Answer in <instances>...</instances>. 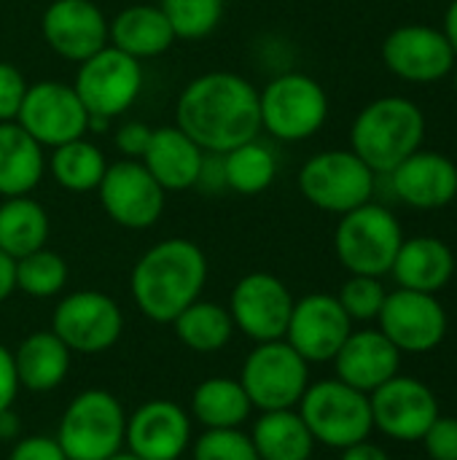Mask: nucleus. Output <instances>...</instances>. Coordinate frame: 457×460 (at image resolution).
<instances>
[{"instance_id":"423d86ee","label":"nucleus","mask_w":457,"mask_h":460,"mask_svg":"<svg viewBox=\"0 0 457 460\" xmlns=\"http://www.w3.org/2000/svg\"><path fill=\"white\" fill-rule=\"evenodd\" d=\"M302 197L334 216H345L366 202H372L377 172L350 148H331L310 156L299 170Z\"/></svg>"},{"instance_id":"0eeeda50","label":"nucleus","mask_w":457,"mask_h":460,"mask_svg":"<svg viewBox=\"0 0 457 460\" xmlns=\"http://www.w3.org/2000/svg\"><path fill=\"white\" fill-rule=\"evenodd\" d=\"M296 412L307 423L315 445H326L331 450L358 445L374 431L369 394H361L337 377L307 385Z\"/></svg>"},{"instance_id":"1a4fd4ad","label":"nucleus","mask_w":457,"mask_h":460,"mask_svg":"<svg viewBox=\"0 0 457 460\" xmlns=\"http://www.w3.org/2000/svg\"><path fill=\"white\" fill-rule=\"evenodd\" d=\"M240 385L253 410H294L310 385V364L286 340L256 342L242 364Z\"/></svg>"},{"instance_id":"de8ad7c7","label":"nucleus","mask_w":457,"mask_h":460,"mask_svg":"<svg viewBox=\"0 0 457 460\" xmlns=\"http://www.w3.org/2000/svg\"><path fill=\"white\" fill-rule=\"evenodd\" d=\"M442 32L447 35V40L453 43L457 54V0H453L444 11V24H442Z\"/></svg>"},{"instance_id":"aec40b11","label":"nucleus","mask_w":457,"mask_h":460,"mask_svg":"<svg viewBox=\"0 0 457 460\" xmlns=\"http://www.w3.org/2000/svg\"><path fill=\"white\" fill-rule=\"evenodd\" d=\"M191 445V415L170 399L145 402L127 418L124 447L140 460H178Z\"/></svg>"},{"instance_id":"f03ea898","label":"nucleus","mask_w":457,"mask_h":460,"mask_svg":"<svg viewBox=\"0 0 457 460\" xmlns=\"http://www.w3.org/2000/svg\"><path fill=\"white\" fill-rule=\"evenodd\" d=\"M207 283L205 251L186 240L170 237L148 248L132 267L129 291L137 310L154 323H172Z\"/></svg>"},{"instance_id":"c9c22d12","label":"nucleus","mask_w":457,"mask_h":460,"mask_svg":"<svg viewBox=\"0 0 457 460\" xmlns=\"http://www.w3.org/2000/svg\"><path fill=\"white\" fill-rule=\"evenodd\" d=\"M385 286L380 278H369V275H350L345 280V286L339 288L337 299L342 305V310L347 313V318L356 323H366V321H377L382 305H385Z\"/></svg>"},{"instance_id":"4468645a","label":"nucleus","mask_w":457,"mask_h":460,"mask_svg":"<svg viewBox=\"0 0 457 460\" xmlns=\"http://www.w3.org/2000/svg\"><path fill=\"white\" fill-rule=\"evenodd\" d=\"M294 302L296 299L277 275L250 272L234 283L226 310L234 321V329H240L248 340L272 342L286 337Z\"/></svg>"},{"instance_id":"c03bdc74","label":"nucleus","mask_w":457,"mask_h":460,"mask_svg":"<svg viewBox=\"0 0 457 460\" xmlns=\"http://www.w3.org/2000/svg\"><path fill=\"white\" fill-rule=\"evenodd\" d=\"M339 460H391V456H388L380 445H374V442L364 439V442H358V445L345 447V450H342V458Z\"/></svg>"},{"instance_id":"9d476101","label":"nucleus","mask_w":457,"mask_h":460,"mask_svg":"<svg viewBox=\"0 0 457 460\" xmlns=\"http://www.w3.org/2000/svg\"><path fill=\"white\" fill-rule=\"evenodd\" d=\"M73 89L89 116L113 121L137 102L143 92V65L108 43L78 65Z\"/></svg>"},{"instance_id":"a211bd4d","label":"nucleus","mask_w":457,"mask_h":460,"mask_svg":"<svg viewBox=\"0 0 457 460\" xmlns=\"http://www.w3.org/2000/svg\"><path fill=\"white\" fill-rule=\"evenodd\" d=\"M350 332H353V321L347 318L337 296L307 294L294 302L283 340L307 364H326L334 361Z\"/></svg>"},{"instance_id":"412c9836","label":"nucleus","mask_w":457,"mask_h":460,"mask_svg":"<svg viewBox=\"0 0 457 460\" xmlns=\"http://www.w3.org/2000/svg\"><path fill=\"white\" fill-rule=\"evenodd\" d=\"M388 178L396 197L415 210H439L457 197V164L439 151H415Z\"/></svg>"},{"instance_id":"6ab92c4d","label":"nucleus","mask_w":457,"mask_h":460,"mask_svg":"<svg viewBox=\"0 0 457 460\" xmlns=\"http://www.w3.org/2000/svg\"><path fill=\"white\" fill-rule=\"evenodd\" d=\"M40 32L54 54L75 65L108 46V19L92 0H51L40 16Z\"/></svg>"},{"instance_id":"a878e982","label":"nucleus","mask_w":457,"mask_h":460,"mask_svg":"<svg viewBox=\"0 0 457 460\" xmlns=\"http://www.w3.org/2000/svg\"><path fill=\"white\" fill-rule=\"evenodd\" d=\"M46 175L43 146L16 121H0V197H24Z\"/></svg>"},{"instance_id":"8fccbe9b","label":"nucleus","mask_w":457,"mask_h":460,"mask_svg":"<svg viewBox=\"0 0 457 460\" xmlns=\"http://www.w3.org/2000/svg\"><path fill=\"white\" fill-rule=\"evenodd\" d=\"M450 75H453V84H455V92H457V59H455V67H453V73H450Z\"/></svg>"},{"instance_id":"ea45409f","label":"nucleus","mask_w":457,"mask_h":460,"mask_svg":"<svg viewBox=\"0 0 457 460\" xmlns=\"http://www.w3.org/2000/svg\"><path fill=\"white\" fill-rule=\"evenodd\" d=\"M151 135H154V127H148L145 121H124L119 129H116V151L121 154V159H135L140 162L148 143H151Z\"/></svg>"},{"instance_id":"dca6fc26","label":"nucleus","mask_w":457,"mask_h":460,"mask_svg":"<svg viewBox=\"0 0 457 460\" xmlns=\"http://www.w3.org/2000/svg\"><path fill=\"white\" fill-rule=\"evenodd\" d=\"M377 321L401 353H431L447 337V313L436 294L399 288L385 296Z\"/></svg>"},{"instance_id":"79ce46f5","label":"nucleus","mask_w":457,"mask_h":460,"mask_svg":"<svg viewBox=\"0 0 457 460\" xmlns=\"http://www.w3.org/2000/svg\"><path fill=\"white\" fill-rule=\"evenodd\" d=\"M19 377H16V367H13V353L8 348L0 345V412L11 410L19 394Z\"/></svg>"},{"instance_id":"2f4dec72","label":"nucleus","mask_w":457,"mask_h":460,"mask_svg":"<svg viewBox=\"0 0 457 460\" xmlns=\"http://www.w3.org/2000/svg\"><path fill=\"white\" fill-rule=\"evenodd\" d=\"M175 337L194 353H218L234 337V321L226 307L215 302L197 299L191 302L175 321Z\"/></svg>"},{"instance_id":"473e14b6","label":"nucleus","mask_w":457,"mask_h":460,"mask_svg":"<svg viewBox=\"0 0 457 460\" xmlns=\"http://www.w3.org/2000/svg\"><path fill=\"white\" fill-rule=\"evenodd\" d=\"M224 178H226L229 191L256 197L275 183L277 156L267 143L253 137L224 154Z\"/></svg>"},{"instance_id":"39448f33","label":"nucleus","mask_w":457,"mask_h":460,"mask_svg":"<svg viewBox=\"0 0 457 460\" xmlns=\"http://www.w3.org/2000/svg\"><path fill=\"white\" fill-rule=\"evenodd\" d=\"M404 243L401 221L377 202H366L339 216L334 232V251L350 275L382 278L391 275L393 259Z\"/></svg>"},{"instance_id":"4be33fe9","label":"nucleus","mask_w":457,"mask_h":460,"mask_svg":"<svg viewBox=\"0 0 457 460\" xmlns=\"http://www.w3.org/2000/svg\"><path fill=\"white\" fill-rule=\"evenodd\" d=\"M334 369L337 380L361 394H372L399 375L401 350L380 329L350 332V337L334 356Z\"/></svg>"},{"instance_id":"393cba45","label":"nucleus","mask_w":457,"mask_h":460,"mask_svg":"<svg viewBox=\"0 0 457 460\" xmlns=\"http://www.w3.org/2000/svg\"><path fill=\"white\" fill-rule=\"evenodd\" d=\"M108 43L135 59H154L172 49L175 32L159 5L135 3L108 22Z\"/></svg>"},{"instance_id":"09e8293b","label":"nucleus","mask_w":457,"mask_h":460,"mask_svg":"<svg viewBox=\"0 0 457 460\" xmlns=\"http://www.w3.org/2000/svg\"><path fill=\"white\" fill-rule=\"evenodd\" d=\"M110 460H140V458H135L132 453H124V450H121L119 456H113V458H110Z\"/></svg>"},{"instance_id":"ddd939ff","label":"nucleus","mask_w":457,"mask_h":460,"mask_svg":"<svg viewBox=\"0 0 457 460\" xmlns=\"http://www.w3.org/2000/svg\"><path fill=\"white\" fill-rule=\"evenodd\" d=\"M16 124L30 132L43 148H57L89 132V113L73 84L38 81L27 86Z\"/></svg>"},{"instance_id":"c756f323","label":"nucleus","mask_w":457,"mask_h":460,"mask_svg":"<svg viewBox=\"0 0 457 460\" xmlns=\"http://www.w3.org/2000/svg\"><path fill=\"white\" fill-rule=\"evenodd\" d=\"M250 410L248 394L232 377H207L191 394V420L205 429H240Z\"/></svg>"},{"instance_id":"e433bc0d","label":"nucleus","mask_w":457,"mask_h":460,"mask_svg":"<svg viewBox=\"0 0 457 460\" xmlns=\"http://www.w3.org/2000/svg\"><path fill=\"white\" fill-rule=\"evenodd\" d=\"M194 460H259V453L242 429H205L194 442Z\"/></svg>"},{"instance_id":"37998d69","label":"nucleus","mask_w":457,"mask_h":460,"mask_svg":"<svg viewBox=\"0 0 457 460\" xmlns=\"http://www.w3.org/2000/svg\"><path fill=\"white\" fill-rule=\"evenodd\" d=\"M194 189H202L207 194L226 189V178H224V154H205L202 170H199V181Z\"/></svg>"},{"instance_id":"58836bf2","label":"nucleus","mask_w":457,"mask_h":460,"mask_svg":"<svg viewBox=\"0 0 457 460\" xmlns=\"http://www.w3.org/2000/svg\"><path fill=\"white\" fill-rule=\"evenodd\" d=\"M420 442L431 460H457V418L439 415Z\"/></svg>"},{"instance_id":"a18cd8bd","label":"nucleus","mask_w":457,"mask_h":460,"mask_svg":"<svg viewBox=\"0 0 457 460\" xmlns=\"http://www.w3.org/2000/svg\"><path fill=\"white\" fill-rule=\"evenodd\" d=\"M16 291V259L0 251V305Z\"/></svg>"},{"instance_id":"f8f14e48","label":"nucleus","mask_w":457,"mask_h":460,"mask_svg":"<svg viewBox=\"0 0 457 460\" xmlns=\"http://www.w3.org/2000/svg\"><path fill=\"white\" fill-rule=\"evenodd\" d=\"M100 205L105 216L124 229H148L164 213L167 191L154 181V175L135 159L110 162L100 186Z\"/></svg>"},{"instance_id":"f3484780","label":"nucleus","mask_w":457,"mask_h":460,"mask_svg":"<svg viewBox=\"0 0 457 460\" xmlns=\"http://www.w3.org/2000/svg\"><path fill=\"white\" fill-rule=\"evenodd\" d=\"M369 407L374 429L399 442H420L431 423L442 415L436 394L426 383L404 375H396L372 391Z\"/></svg>"},{"instance_id":"c85d7f7f","label":"nucleus","mask_w":457,"mask_h":460,"mask_svg":"<svg viewBox=\"0 0 457 460\" xmlns=\"http://www.w3.org/2000/svg\"><path fill=\"white\" fill-rule=\"evenodd\" d=\"M48 229L51 224L46 208L30 194L5 197L0 202V251L11 259L46 248Z\"/></svg>"},{"instance_id":"20e7f679","label":"nucleus","mask_w":457,"mask_h":460,"mask_svg":"<svg viewBox=\"0 0 457 460\" xmlns=\"http://www.w3.org/2000/svg\"><path fill=\"white\" fill-rule=\"evenodd\" d=\"M127 412L102 388L81 391L59 418L57 442L67 460H110L124 450Z\"/></svg>"},{"instance_id":"cd10ccee","label":"nucleus","mask_w":457,"mask_h":460,"mask_svg":"<svg viewBox=\"0 0 457 460\" xmlns=\"http://www.w3.org/2000/svg\"><path fill=\"white\" fill-rule=\"evenodd\" d=\"M259 460H310L315 439L296 410L261 412L250 431Z\"/></svg>"},{"instance_id":"b1692460","label":"nucleus","mask_w":457,"mask_h":460,"mask_svg":"<svg viewBox=\"0 0 457 460\" xmlns=\"http://www.w3.org/2000/svg\"><path fill=\"white\" fill-rule=\"evenodd\" d=\"M393 280L399 288L423 291V294H439L455 275V253L453 248L431 234L420 237H404L393 267Z\"/></svg>"},{"instance_id":"6e6552de","label":"nucleus","mask_w":457,"mask_h":460,"mask_svg":"<svg viewBox=\"0 0 457 460\" xmlns=\"http://www.w3.org/2000/svg\"><path fill=\"white\" fill-rule=\"evenodd\" d=\"M261 129L283 143L318 135L329 119V94L307 73H283L259 92Z\"/></svg>"},{"instance_id":"2eb2a0df","label":"nucleus","mask_w":457,"mask_h":460,"mask_svg":"<svg viewBox=\"0 0 457 460\" xmlns=\"http://www.w3.org/2000/svg\"><path fill=\"white\" fill-rule=\"evenodd\" d=\"M455 49L442 32V27L409 22L388 32L382 40L385 67L409 84H434L453 73Z\"/></svg>"},{"instance_id":"49530a36","label":"nucleus","mask_w":457,"mask_h":460,"mask_svg":"<svg viewBox=\"0 0 457 460\" xmlns=\"http://www.w3.org/2000/svg\"><path fill=\"white\" fill-rule=\"evenodd\" d=\"M19 437H22V423L11 407V410L0 412V442H16Z\"/></svg>"},{"instance_id":"4c0bfd02","label":"nucleus","mask_w":457,"mask_h":460,"mask_svg":"<svg viewBox=\"0 0 457 460\" xmlns=\"http://www.w3.org/2000/svg\"><path fill=\"white\" fill-rule=\"evenodd\" d=\"M27 86L24 73L13 62H0V121H16Z\"/></svg>"},{"instance_id":"7ed1b4c3","label":"nucleus","mask_w":457,"mask_h":460,"mask_svg":"<svg viewBox=\"0 0 457 460\" xmlns=\"http://www.w3.org/2000/svg\"><path fill=\"white\" fill-rule=\"evenodd\" d=\"M426 113L401 94L377 97L364 105L350 127V151H356L377 175H388L407 156L423 148Z\"/></svg>"},{"instance_id":"bb28decb","label":"nucleus","mask_w":457,"mask_h":460,"mask_svg":"<svg viewBox=\"0 0 457 460\" xmlns=\"http://www.w3.org/2000/svg\"><path fill=\"white\" fill-rule=\"evenodd\" d=\"M70 350L67 345L48 329L32 332L24 337L13 353V367L19 385L32 394H48L59 388L70 372Z\"/></svg>"},{"instance_id":"5701e85b","label":"nucleus","mask_w":457,"mask_h":460,"mask_svg":"<svg viewBox=\"0 0 457 460\" xmlns=\"http://www.w3.org/2000/svg\"><path fill=\"white\" fill-rule=\"evenodd\" d=\"M143 167L164 191H189L199 181L205 151L180 127H156L143 154Z\"/></svg>"},{"instance_id":"9b49d317","label":"nucleus","mask_w":457,"mask_h":460,"mask_svg":"<svg viewBox=\"0 0 457 460\" xmlns=\"http://www.w3.org/2000/svg\"><path fill=\"white\" fill-rule=\"evenodd\" d=\"M51 332L70 353L97 356L110 350L124 332V313L102 291H73L59 299L51 315Z\"/></svg>"},{"instance_id":"f257e3e1","label":"nucleus","mask_w":457,"mask_h":460,"mask_svg":"<svg viewBox=\"0 0 457 460\" xmlns=\"http://www.w3.org/2000/svg\"><path fill=\"white\" fill-rule=\"evenodd\" d=\"M175 127H180L205 154H226L259 137V89L232 70L202 73L178 94Z\"/></svg>"},{"instance_id":"7c9ffc66","label":"nucleus","mask_w":457,"mask_h":460,"mask_svg":"<svg viewBox=\"0 0 457 460\" xmlns=\"http://www.w3.org/2000/svg\"><path fill=\"white\" fill-rule=\"evenodd\" d=\"M46 167H48L51 178L65 191L86 194V191H97V186L108 170V159L100 151V146L86 140V135H83V137H75L70 143L51 148Z\"/></svg>"},{"instance_id":"72a5a7b5","label":"nucleus","mask_w":457,"mask_h":460,"mask_svg":"<svg viewBox=\"0 0 457 460\" xmlns=\"http://www.w3.org/2000/svg\"><path fill=\"white\" fill-rule=\"evenodd\" d=\"M67 261L48 248L16 259V291H24L32 299L59 296L67 286Z\"/></svg>"},{"instance_id":"f704fd0d","label":"nucleus","mask_w":457,"mask_h":460,"mask_svg":"<svg viewBox=\"0 0 457 460\" xmlns=\"http://www.w3.org/2000/svg\"><path fill=\"white\" fill-rule=\"evenodd\" d=\"M175 40H202L224 19V0H159Z\"/></svg>"},{"instance_id":"a19ab883","label":"nucleus","mask_w":457,"mask_h":460,"mask_svg":"<svg viewBox=\"0 0 457 460\" xmlns=\"http://www.w3.org/2000/svg\"><path fill=\"white\" fill-rule=\"evenodd\" d=\"M8 460H67V456L62 453L57 437L32 434V437H19L13 442Z\"/></svg>"}]
</instances>
